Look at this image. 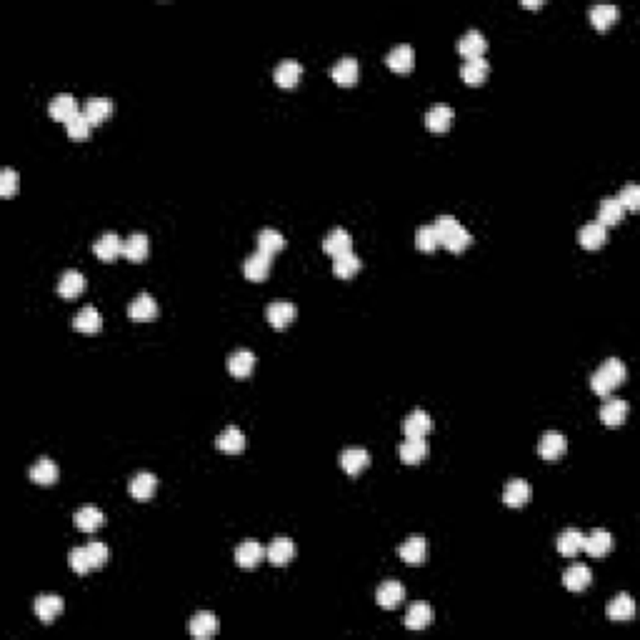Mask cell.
I'll return each instance as SVG.
<instances>
[{
    "mask_svg": "<svg viewBox=\"0 0 640 640\" xmlns=\"http://www.w3.org/2000/svg\"><path fill=\"white\" fill-rule=\"evenodd\" d=\"M295 313L298 310H295V305H293V303L276 300V303H271V305H268L266 318H268V323H271L273 328L283 330V328H288L293 320H295Z\"/></svg>",
    "mask_w": 640,
    "mask_h": 640,
    "instance_id": "cell-1",
    "label": "cell"
},
{
    "mask_svg": "<svg viewBox=\"0 0 640 640\" xmlns=\"http://www.w3.org/2000/svg\"><path fill=\"white\" fill-rule=\"evenodd\" d=\"M565 450H568L565 435H560V433H555V430L546 433V435L541 438V445H538V453H541V458L548 460V463L558 460Z\"/></svg>",
    "mask_w": 640,
    "mask_h": 640,
    "instance_id": "cell-2",
    "label": "cell"
},
{
    "mask_svg": "<svg viewBox=\"0 0 640 640\" xmlns=\"http://www.w3.org/2000/svg\"><path fill=\"white\" fill-rule=\"evenodd\" d=\"M48 113H50L55 120L68 123L70 118H75V115L80 113V110H78V100H75L70 93H60V95H55V98L50 100V105H48Z\"/></svg>",
    "mask_w": 640,
    "mask_h": 640,
    "instance_id": "cell-3",
    "label": "cell"
},
{
    "mask_svg": "<svg viewBox=\"0 0 640 640\" xmlns=\"http://www.w3.org/2000/svg\"><path fill=\"white\" fill-rule=\"evenodd\" d=\"M583 550L588 553L590 558H605L610 550H613V536L608 531H593L590 536H585L583 541Z\"/></svg>",
    "mask_w": 640,
    "mask_h": 640,
    "instance_id": "cell-4",
    "label": "cell"
},
{
    "mask_svg": "<svg viewBox=\"0 0 640 640\" xmlns=\"http://www.w3.org/2000/svg\"><path fill=\"white\" fill-rule=\"evenodd\" d=\"M386 63H388V68L396 70V73H408V70H413V65H416V53H413V48L408 45V43H403V45H396L391 53H388Z\"/></svg>",
    "mask_w": 640,
    "mask_h": 640,
    "instance_id": "cell-5",
    "label": "cell"
},
{
    "mask_svg": "<svg viewBox=\"0 0 640 640\" xmlns=\"http://www.w3.org/2000/svg\"><path fill=\"white\" fill-rule=\"evenodd\" d=\"M450 123H453V108L445 103L433 105V108L425 113V125H428V131H433V133H445L448 128H450Z\"/></svg>",
    "mask_w": 640,
    "mask_h": 640,
    "instance_id": "cell-6",
    "label": "cell"
},
{
    "mask_svg": "<svg viewBox=\"0 0 640 640\" xmlns=\"http://www.w3.org/2000/svg\"><path fill=\"white\" fill-rule=\"evenodd\" d=\"M375 600H378L380 608L393 610V608H398L403 600H406V588H403L401 583H396V580H388V583H383L378 588V593H375Z\"/></svg>",
    "mask_w": 640,
    "mask_h": 640,
    "instance_id": "cell-7",
    "label": "cell"
},
{
    "mask_svg": "<svg viewBox=\"0 0 640 640\" xmlns=\"http://www.w3.org/2000/svg\"><path fill=\"white\" fill-rule=\"evenodd\" d=\"M398 455L406 465H418L425 460L428 455V443L425 438H408L401 448H398Z\"/></svg>",
    "mask_w": 640,
    "mask_h": 640,
    "instance_id": "cell-8",
    "label": "cell"
},
{
    "mask_svg": "<svg viewBox=\"0 0 640 640\" xmlns=\"http://www.w3.org/2000/svg\"><path fill=\"white\" fill-rule=\"evenodd\" d=\"M370 465V455L363 448H348L340 453V468L348 475H358L360 470H365Z\"/></svg>",
    "mask_w": 640,
    "mask_h": 640,
    "instance_id": "cell-9",
    "label": "cell"
},
{
    "mask_svg": "<svg viewBox=\"0 0 640 640\" xmlns=\"http://www.w3.org/2000/svg\"><path fill=\"white\" fill-rule=\"evenodd\" d=\"M263 558H266V548L255 541H245L235 548V563H238L240 568H255Z\"/></svg>",
    "mask_w": 640,
    "mask_h": 640,
    "instance_id": "cell-10",
    "label": "cell"
},
{
    "mask_svg": "<svg viewBox=\"0 0 640 640\" xmlns=\"http://www.w3.org/2000/svg\"><path fill=\"white\" fill-rule=\"evenodd\" d=\"M243 273L248 281L253 283H261L268 278L271 273V255H263V253H253L248 261L243 263Z\"/></svg>",
    "mask_w": 640,
    "mask_h": 640,
    "instance_id": "cell-11",
    "label": "cell"
},
{
    "mask_svg": "<svg viewBox=\"0 0 640 640\" xmlns=\"http://www.w3.org/2000/svg\"><path fill=\"white\" fill-rule=\"evenodd\" d=\"M625 418H628V403L620 401V398H610V401L600 408V421H603V425H608V428L623 425Z\"/></svg>",
    "mask_w": 640,
    "mask_h": 640,
    "instance_id": "cell-12",
    "label": "cell"
},
{
    "mask_svg": "<svg viewBox=\"0 0 640 640\" xmlns=\"http://www.w3.org/2000/svg\"><path fill=\"white\" fill-rule=\"evenodd\" d=\"M531 493L533 490L526 480H510L503 490V503L508 505V508H523V505L531 500Z\"/></svg>",
    "mask_w": 640,
    "mask_h": 640,
    "instance_id": "cell-13",
    "label": "cell"
},
{
    "mask_svg": "<svg viewBox=\"0 0 640 640\" xmlns=\"http://www.w3.org/2000/svg\"><path fill=\"white\" fill-rule=\"evenodd\" d=\"M590 580H593V573H590L588 565H573L563 573V585H565L568 590H573V593L585 590L590 585Z\"/></svg>",
    "mask_w": 640,
    "mask_h": 640,
    "instance_id": "cell-14",
    "label": "cell"
},
{
    "mask_svg": "<svg viewBox=\"0 0 640 640\" xmlns=\"http://www.w3.org/2000/svg\"><path fill=\"white\" fill-rule=\"evenodd\" d=\"M93 250H95V255H98L100 261L110 263V261H115L120 253H123V240H120L115 233H105V235H100V238L95 240Z\"/></svg>",
    "mask_w": 640,
    "mask_h": 640,
    "instance_id": "cell-15",
    "label": "cell"
},
{
    "mask_svg": "<svg viewBox=\"0 0 640 640\" xmlns=\"http://www.w3.org/2000/svg\"><path fill=\"white\" fill-rule=\"evenodd\" d=\"M455 48H458L460 55H465L470 60V58H483L488 43H485V38H483V33L480 31H468L465 36H460V40H458V45Z\"/></svg>",
    "mask_w": 640,
    "mask_h": 640,
    "instance_id": "cell-16",
    "label": "cell"
},
{
    "mask_svg": "<svg viewBox=\"0 0 640 640\" xmlns=\"http://www.w3.org/2000/svg\"><path fill=\"white\" fill-rule=\"evenodd\" d=\"M398 555L408 563V565H423L428 555V543L423 538H408L401 548H398Z\"/></svg>",
    "mask_w": 640,
    "mask_h": 640,
    "instance_id": "cell-17",
    "label": "cell"
},
{
    "mask_svg": "<svg viewBox=\"0 0 640 640\" xmlns=\"http://www.w3.org/2000/svg\"><path fill=\"white\" fill-rule=\"evenodd\" d=\"M128 315H131L133 320H141V323H146V320H153V318L158 315V303L153 300V295H148V293H141V295H138L136 300L128 305Z\"/></svg>",
    "mask_w": 640,
    "mask_h": 640,
    "instance_id": "cell-18",
    "label": "cell"
},
{
    "mask_svg": "<svg viewBox=\"0 0 640 640\" xmlns=\"http://www.w3.org/2000/svg\"><path fill=\"white\" fill-rule=\"evenodd\" d=\"M293 555H295V546H293V541H288V538H276V541L266 548V558L273 563V565H288V563L293 560Z\"/></svg>",
    "mask_w": 640,
    "mask_h": 640,
    "instance_id": "cell-19",
    "label": "cell"
},
{
    "mask_svg": "<svg viewBox=\"0 0 640 640\" xmlns=\"http://www.w3.org/2000/svg\"><path fill=\"white\" fill-rule=\"evenodd\" d=\"M148 250H151L148 235H143V233H133L131 238L123 240V255L131 263H143L148 258Z\"/></svg>",
    "mask_w": 640,
    "mask_h": 640,
    "instance_id": "cell-20",
    "label": "cell"
},
{
    "mask_svg": "<svg viewBox=\"0 0 640 640\" xmlns=\"http://www.w3.org/2000/svg\"><path fill=\"white\" fill-rule=\"evenodd\" d=\"M403 430H406V438H425L433 430L430 416L425 411H413L403 423Z\"/></svg>",
    "mask_w": 640,
    "mask_h": 640,
    "instance_id": "cell-21",
    "label": "cell"
},
{
    "mask_svg": "<svg viewBox=\"0 0 640 640\" xmlns=\"http://www.w3.org/2000/svg\"><path fill=\"white\" fill-rule=\"evenodd\" d=\"M488 73H490V65H488V60H483V58H470V60H465L463 68H460V78H463L468 85L485 83Z\"/></svg>",
    "mask_w": 640,
    "mask_h": 640,
    "instance_id": "cell-22",
    "label": "cell"
},
{
    "mask_svg": "<svg viewBox=\"0 0 640 640\" xmlns=\"http://www.w3.org/2000/svg\"><path fill=\"white\" fill-rule=\"evenodd\" d=\"M353 248V238H350V233L345 228H335V230H330L328 235H325V240H323V250L328 255H343V253H348V250Z\"/></svg>",
    "mask_w": 640,
    "mask_h": 640,
    "instance_id": "cell-23",
    "label": "cell"
},
{
    "mask_svg": "<svg viewBox=\"0 0 640 640\" xmlns=\"http://www.w3.org/2000/svg\"><path fill=\"white\" fill-rule=\"evenodd\" d=\"M633 615H635V603L630 595L620 593L608 603V618L613 620V623H628Z\"/></svg>",
    "mask_w": 640,
    "mask_h": 640,
    "instance_id": "cell-24",
    "label": "cell"
},
{
    "mask_svg": "<svg viewBox=\"0 0 640 640\" xmlns=\"http://www.w3.org/2000/svg\"><path fill=\"white\" fill-rule=\"evenodd\" d=\"M190 635L198 640H205V638H213L215 630H218V620H215L213 613H208V610H203V613H195L193 620H190Z\"/></svg>",
    "mask_w": 640,
    "mask_h": 640,
    "instance_id": "cell-25",
    "label": "cell"
},
{
    "mask_svg": "<svg viewBox=\"0 0 640 640\" xmlns=\"http://www.w3.org/2000/svg\"><path fill=\"white\" fill-rule=\"evenodd\" d=\"M605 240H608V230H605V225H600V223L585 225V228H580V233H578V243L583 245L585 250L603 248Z\"/></svg>",
    "mask_w": 640,
    "mask_h": 640,
    "instance_id": "cell-26",
    "label": "cell"
},
{
    "mask_svg": "<svg viewBox=\"0 0 640 640\" xmlns=\"http://www.w3.org/2000/svg\"><path fill=\"white\" fill-rule=\"evenodd\" d=\"M63 608L65 605H63V598H58V595H40L36 600V615L43 623H53L63 613Z\"/></svg>",
    "mask_w": 640,
    "mask_h": 640,
    "instance_id": "cell-27",
    "label": "cell"
},
{
    "mask_svg": "<svg viewBox=\"0 0 640 640\" xmlns=\"http://www.w3.org/2000/svg\"><path fill=\"white\" fill-rule=\"evenodd\" d=\"M303 75V65L298 60H283L281 65L276 68V73H273V78H276V83L281 85V88H293V85L300 80Z\"/></svg>",
    "mask_w": 640,
    "mask_h": 640,
    "instance_id": "cell-28",
    "label": "cell"
},
{
    "mask_svg": "<svg viewBox=\"0 0 640 640\" xmlns=\"http://www.w3.org/2000/svg\"><path fill=\"white\" fill-rule=\"evenodd\" d=\"M83 291H85V278L78 271H65L60 276V281H58V293L63 298H68V300L70 298H78Z\"/></svg>",
    "mask_w": 640,
    "mask_h": 640,
    "instance_id": "cell-29",
    "label": "cell"
},
{
    "mask_svg": "<svg viewBox=\"0 0 640 640\" xmlns=\"http://www.w3.org/2000/svg\"><path fill=\"white\" fill-rule=\"evenodd\" d=\"M110 113H113V103H110L108 98H90V100H85V105H83V115L93 125H100L103 120H108Z\"/></svg>",
    "mask_w": 640,
    "mask_h": 640,
    "instance_id": "cell-30",
    "label": "cell"
},
{
    "mask_svg": "<svg viewBox=\"0 0 640 640\" xmlns=\"http://www.w3.org/2000/svg\"><path fill=\"white\" fill-rule=\"evenodd\" d=\"M158 490V478L153 473H138L131 480V495L136 500H151Z\"/></svg>",
    "mask_w": 640,
    "mask_h": 640,
    "instance_id": "cell-31",
    "label": "cell"
},
{
    "mask_svg": "<svg viewBox=\"0 0 640 640\" xmlns=\"http://www.w3.org/2000/svg\"><path fill=\"white\" fill-rule=\"evenodd\" d=\"M255 368V355L250 350H235L228 358V370L235 378H248Z\"/></svg>",
    "mask_w": 640,
    "mask_h": 640,
    "instance_id": "cell-32",
    "label": "cell"
},
{
    "mask_svg": "<svg viewBox=\"0 0 640 640\" xmlns=\"http://www.w3.org/2000/svg\"><path fill=\"white\" fill-rule=\"evenodd\" d=\"M215 448L218 450H223V453H243L245 450V435L238 430V428H228V430H223L218 435V440H215Z\"/></svg>",
    "mask_w": 640,
    "mask_h": 640,
    "instance_id": "cell-33",
    "label": "cell"
},
{
    "mask_svg": "<svg viewBox=\"0 0 640 640\" xmlns=\"http://www.w3.org/2000/svg\"><path fill=\"white\" fill-rule=\"evenodd\" d=\"M623 218H625V208L620 205L618 198H605L603 203H600V208H598L600 225H605V228H608V225H618Z\"/></svg>",
    "mask_w": 640,
    "mask_h": 640,
    "instance_id": "cell-34",
    "label": "cell"
},
{
    "mask_svg": "<svg viewBox=\"0 0 640 640\" xmlns=\"http://www.w3.org/2000/svg\"><path fill=\"white\" fill-rule=\"evenodd\" d=\"M103 523H105L103 513H100L98 508H93V505H85V508H80L78 513H75V528H80L83 533L98 531Z\"/></svg>",
    "mask_w": 640,
    "mask_h": 640,
    "instance_id": "cell-35",
    "label": "cell"
},
{
    "mask_svg": "<svg viewBox=\"0 0 640 640\" xmlns=\"http://www.w3.org/2000/svg\"><path fill=\"white\" fill-rule=\"evenodd\" d=\"M100 325H103V320H100V313L95 310L93 305H85L83 310L75 315V320H73V328L75 330H80V333H90V335L98 333Z\"/></svg>",
    "mask_w": 640,
    "mask_h": 640,
    "instance_id": "cell-36",
    "label": "cell"
},
{
    "mask_svg": "<svg viewBox=\"0 0 640 640\" xmlns=\"http://www.w3.org/2000/svg\"><path fill=\"white\" fill-rule=\"evenodd\" d=\"M470 240H473V235L468 233V228H465V225H455L453 230H450V233L448 235H443L440 238V245L443 248H448L450 250V253H460V250H465L470 245Z\"/></svg>",
    "mask_w": 640,
    "mask_h": 640,
    "instance_id": "cell-37",
    "label": "cell"
},
{
    "mask_svg": "<svg viewBox=\"0 0 640 640\" xmlns=\"http://www.w3.org/2000/svg\"><path fill=\"white\" fill-rule=\"evenodd\" d=\"M358 60L355 58H343V60L335 63V68H333V80L338 85H353L355 80H358Z\"/></svg>",
    "mask_w": 640,
    "mask_h": 640,
    "instance_id": "cell-38",
    "label": "cell"
},
{
    "mask_svg": "<svg viewBox=\"0 0 640 640\" xmlns=\"http://www.w3.org/2000/svg\"><path fill=\"white\" fill-rule=\"evenodd\" d=\"M583 541H585V536L580 531H565V533H560V538H558V550H560V555H565V558H575L578 555L580 550H583Z\"/></svg>",
    "mask_w": 640,
    "mask_h": 640,
    "instance_id": "cell-39",
    "label": "cell"
},
{
    "mask_svg": "<svg viewBox=\"0 0 640 640\" xmlns=\"http://www.w3.org/2000/svg\"><path fill=\"white\" fill-rule=\"evenodd\" d=\"M283 245H286V238H283L278 230L266 228V230H261V233H258V253L271 255V258H273L276 253H281Z\"/></svg>",
    "mask_w": 640,
    "mask_h": 640,
    "instance_id": "cell-40",
    "label": "cell"
},
{
    "mask_svg": "<svg viewBox=\"0 0 640 640\" xmlns=\"http://www.w3.org/2000/svg\"><path fill=\"white\" fill-rule=\"evenodd\" d=\"M360 271V258L358 255L353 253V250H348V253H343V255H335L333 258V273L338 278H353L355 273Z\"/></svg>",
    "mask_w": 640,
    "mask_h": 640,
    "instance_id": "cell-41",
    "label": "cell"
},
{
    "mask_svg": "<svg viewBox=\"0 0 640 640\" xmlns=\"http://www.w3.org/2000/svg\"><path fill=\"white\" fill-rule=\"evenodd\" d=\"M430 623H433V610H430V605H425V603H416L406 613V628H411V630H423Z\"/></svg>",
    "mask_w": 640,
    "mask_h": 640,
    "instance_id": "cell-42",
    "label": "cell"
},
{
    "mask_svg": "<svg viewBox=\"0 0 640 640\" xmlns=\"http://www.w3.org/2000/svg\"><path fill=\"white\" fill-rule=\"evenodd\" d=\"M31 480L36 485H53L58 480V468L53 460L48 458H40L36 465L31 468Z\"/></svg>",
    "mask_w": 640,
    "mask_h": 640,
    "instance_id": "cell-43",
    "label": "cell"
},
{
    "mask_svg": "<svg viewBox=\"0 0 640 640\" xmlns=\"http://www.w3.org/2000/svg\"><path fill=\"white\" fill-rule=\"evenodd\" d=\"M615 18H618V8L615 6H593L590 8V23H593L598 31H605V28H610L615 23Z\"/></svg>",
    "mask_w": 640,
    "mask_h": 640,
    "instance_id": "cell-44",
    "label": "cell"
},
{
    "mask_svg": "<svg viewBox=\"0 0 640 640\" xmlns=\"http://www.w3.org/2000/svg\"><path fill=\"white\" fill-rule=\"evenodd\" d=\"M440 245V238H438L435 228L433 225H423V228H418L416 233V248L423 250V253H433V250Z\"/></svg>",
    "mask_w": 640,
    "mask_h": 640,
    "instance_id": "cell-45",
    "label": "cell"
},
{
    "mask_svg": "<svg viewBox=\"0 0 640 640\" xmlns=\"http://www.w3.org/2000/svg\"><path fill=\"white\" fill-rule=\"evenodd\" d=\"M90 128H93V123H90L83 113H78L75 118H70L68 123H65V131H68V136L73 138V141H85V138L90 136Z\"/></svg>",
    "mask_w": 640,
    "mask_h": 640,
    "instance_id": "cell-46",
    "label": "cell"
},
{
    "mask_svg": "<svg viewBox=\"0 0 640 640\" xmlns=\"http://www.w3.org/2000/svg\"><path fill=\"white\" fill-rule=\"evenodd\" d=\"M600 370H603V373L608 375L610 380H613L615 386L625 383V375H628V368H625V363H623V360H618V358H608L603 365H600Z\"/></svg>",
    "mask_w": 640,
    "mask_h": 640,
    "instance_id": "cell-47",
    "label": "cell"
},
{
    "mask_svg": "<svg viewBox=\"0 0 640 640\" xmlns=\"http://www.w3.org/2000/svg\"><path fill=\"white\" fill-rule=\"evenodd\" d=\"M590 388H593V393H595V396H600V398H608L610 393H613L618 386H615L613 380H610L608 375H605L603 370L598 368V370H595V373H593V378H590Z\"/></svg>",
    "mask_w": 640,
    "mask_h": 640,
    "instance_id": "cell-48",
    "label": "cell"
},
{
    "mask_svg": "<svg viewBox=\"0 0 640 640\" xmlns=\"http://www.w3.org/2000/svg\"><path fill=\"white\" fill-rule=\"evenodd\" d=\"M68 563H70V568L78 573V575H85L88 570H93V563H90L88 550H85V548H73L70 555H68Z\"/></svg>",
    "mask_w": 640,
    "mask_h": 640,
    "instance_id": "cell-49",
    "label": "cell"
},
{
    "mask_svg": "<svg viewBox=\"0 0 640 640\" xmlns=\"http://www.w3.org/2000/svg\"><path fill=\"white\" fill-rule=\"evenodd\" d=\"M620 200L625 210H638L640 208V188L638 185H625L620 190V195H615Z\"/></svg>",
    "mask_w": 640,
    "mask_h": 640,
    "instance_id": "cell-50",
    "label": "cell"
},
{
    "mask_svg": "<svg viewBox=\"0 0 640 640\" xmlns=\"http://www.w3.org/2000/svg\"><path fill=\"white\" fill-rule=\"evenodd\" d=\"M85 550H88V558H90V563H93V568H103L105 563H108L110 550H108V546H103L100 541L88 543V546H85Z\"/></svg>",
    "mask_w": 640,
    "mask_h": 640,
    "instance_id": "cell-51",
    "label": "cell"
},
{
    "mask_svg": "<svg viewBox=\"0 0 640 640\" xmlns=\"http://www.w3.org/2000/svg\"><path fill=\"white\" fill-rule=\"evenodd\" d=\"M16 188H18V175L13 168H3L0 170V195L3 198H11L13 193H16Z\"/></svg>",
    "mask_w": 640,
    "mask_h": 640,
    "instance_id": "cell-52",
    "label": "cell"
},
{
    "mask_svg": "<svg viewBox=\"0 0 640 640\" xmlns=\"http://www.w3.org/2000/svg\"><path fill=\"white\" fill-rule=\"evenodd\" d=\"M455 225H458V220H455L453 215H438L435 223H433V228H435L438 238H443V235L450 233V230H453Z\"/></svg>",
    "mask_w": 640,
    "mask_h": 640,
    "instance_id": "cell-53",
    "label": "cell"
},
{
    "mask_svg": "<svg viewBox=\"0 0 640 640\" xmlns=\"http://www.w3.org/2000/svg\"><path fill=\"white\" fill-rule=\"evenodd\" d=\"M521 6H523V8H541L543 3H521Z\"/></svg>",
    "mask_w": 640,
    "mask_h": 640,
    "instance_id": "cell-54",
    "label": "cell"
}]
</instances>
